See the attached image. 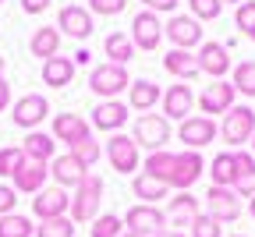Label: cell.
Returning a JSON list of instances; mask_svg holds the SVG:
<instances>
[{
	"label": "cell",
	"instance_id": "obj_1",
	"mask_svg": "<svg viewBox=\"0 0 255 237\" xmlns=\"http://www.w3.org/2000/svg\"><path fill=\"white\" fill-rule=\"evenodd\" d=\"M100 202H103V177L100 174H85V181L71 195V223H92L100 216Z\"/></svg>",
	"mask_w": 255,
	"mask_h": 237
},
{
	"label": "cell",
	"instance_id": "obj_2",
	"mask_svg": "<svg viewBox=\"0 0 255 237\" xmlns=\"http://www.w3.org/2000/svg\"><path fill=\"white\" fill-rule=\"evenodd\" d=\"M255 134V110L252 107H231L220 120V138L231 149H241L245 142H252Z\"/></svg>",
	"mask_w": 255,
	"mask_h": 237
},
{
	"label": "cell",
	"instance_id": "obj_3",
	"mask_svg": "<svg viewBox=\"0 0 255 237\" xmlns=\"http://www.w3.org/2000/svg\"><path fill=\"white\" fill-rule=\"evenodd\" d=\"M89 89L100 99H117V92L131 89V75L121 64H96L89 71Z\"/></svg>",
	"mask_w": 255,
	"mask_h": 237
},
{
	"label": "cell",
	"instance_id": "obj_4",
	"mask_svg": "<svg viewBox=\"0 0 255 237\" xmlns=\"http://www.w3.org/2000/svg\"><path fill=\"white\" fill-rule=\"evenodd\" d=\"M135 145L138 149H149V152H159V149H167L170 142V120L163 114H142L135 120Z\"/></svg>",
	"mask_w": 255,
	"mask_h": 237
},
{
	"label": "cell",
	"instance_id": "obj_5",
	"mask_svg": "<svg viewBox=\"0 0 255 237\" xmlns=\"http://www.w3.org/2000/svg\"><path fill=\"white\" fill-rule=\"evenodd\" d=\"M46 117H50V99H46L43 92H25L21 99H14V103H11V120H14V127L36 131Z\"/></svg>",
	"mask_w": 255,
	"mask_h": 237
},
{
	"label": "cell",
	"instance_id": "obj_6",
	"mask_svg": "<svg viewBox=\"0 0 255 237\" xmlns=\"http://www.w3.org/2000/svg\"><path fill=\"white\" fill-rule=\"evenodd\" d=\"M124 227L128 234H138V237H156V234H163L167 230V213L159 209V206H131L124 213Z\"/></svg>",
	"mask_w": 255,
	"mask_h": 237
},
{
	"label": "cell",
	"instance_id": "obj_7",
	"mask_svg": "<svg viewBox=\"0 0 255 237\" xmlns=\"http://www.w3.org/2000/svg\"><path fill=\"white\" fill-rule=\"evenodd\" d=\"M46 177H50V163H36L21 152L14 174H11V188L14 191H25V195H39L46 188Z\"/></svg>",
	"mask_w": 255,
	"mask_h": 237
},
{
	"label": "cell",
	"instance_id": "obj_8",
	"mask_svg": "<svg viewBox=\"0 0 255 237\" xmlns=\"http://www.w3.org/2000/svg\"><path fill=\"white\" fill-rule=\"evenodd\" d=\"M216 134H220L216 120H213V117H202V114L181 120V127H177V138H181L184 149H191V152H199V149H206L209 142H216Z\"/></svg>",
	"mask_w": 255,
	"mask_h": 237
},
{
	"label": "cell",
	"instance_id": "obj_9",
	"mask_svg": "<svg viewBox=\"0 0 255 237\" xmlns=\"http://www.w3.org/2000/svg\"><path fill=\"white\" fill-rule=\"evenodd\" d=\"M202 170H206V163H202V156H199V152H191V149L174 152V166H170L167 184H170V188H177V191H188L191 184L202 177Z\"/></svg>",
	"mask_w": 255,
	"mask_h": 237
},
{
	"label": "cell",
	"instance_id": "obj_10",
	"mask_svg": "<svg viewBox=\"0 0 255 237\" xmlns=\"http://www.w3.org/2000/svg\"><path fill=\"white\" fill-rule=\"evenodd\" d=\"M163 36L174 43V50H191L202 43V21H195L191 14H170V21L163 25Z\"/></svg>",
	"mask_w": 255,
	"mask_h": 237
},
{
	"label": "cell",
	"instance_id": "obj_11",
	"mask_svg": "<svg viewBox=\"0 0 255 237\" xmlns=\"http://www.w3.org/2000/svg\"><path fill=\"white\" fill-rule=\"evenodd\" d=\"M107 159L117 174H135L138 170V145L131 134H110L107 138Z\"/></svg>",
	"mask_w": 255,
	"mask_h": 237
},
{
	"label": "cell",
	"instance_id": "obj_12",
	"mask_svg": "<svg viewBox=\"0 0 255 237\" xmlns=\"http://www.w3.org/2000/svg\"><path fill=\"white\" fill-rule=\"evenodd\" d=\"M128 117H131V107L121 103V99H100L92 110V127L96 131H110V134H121V127L128 124Z\"/></svg>",
	"mask_w": 255,
	"mask_h": 237
},
{
	"label": "cell",
	"instance_id": "obj_13",
	"mask_svg": "<svg viewBox=\"0 0 255 237\" xmlns=\"http://www.w3.org/2000/svg\"><path fill=\"white\" fill-rule=\"evenodd\" d=\"M131 43H135V50H156L159 43H163V21H159V14H152V11H138L135 14Z\"/></svg>",
	"mask_w": 255,
	"mask_h": 237
},
{
	"label": "cell",
	"instance_id": "obj_14",
	"mask_svg": "<svg viewBox=\"0 0 255 237\" xmlns=\"http://www.w3.org/2000/svg\"><path fill=\"white\" fill-rule=\"evenodd\" d=\"M92 14L89 7H78V4H68V7H60L57 14V32L60 36H71V39H89L92 36Z\"/></svg>",
	"mask_w": 255,
	"mask_h": 237
},
{
	"label": "cell",
	"instance_id": "obj_15",
	"mask_svg": "<svg viewBox=\"0 0 255 237\" xmlns=\"http://www.w3.org/2000/svg\"><path fill=\"white\" fill-rule=\"evenodd\" d=\"M32 213L43 220H57V216H68L71 213V195L64 188H43L36 198H32Z\"/></svg>",
	"mask_w": 255,
	"mask_h": 237
},
{
	"label": "cell",
	"instance_id": "obj_16",
	"mask_svg": "<svg viewBox=\"0 0 255 237\" xmlns=\"http://www.w3.org/2000/svg\"><path fill=\"white\" fill-rule=\"evenodd\" d=\"M206 206H209V216L216 223H234L241 216V202H238L234 188H209L206 191Z\"/></svg>",
	"mask_w": 255,
	"mask_h": 237
},
{
	"label": "cell",
	"instance_id": "obj_17",
	"mask_svg": "<svg viewBox=\"0 0 255 237\" xmlns=\"http://www.w3.org/2000/svg\"><path fill=\"white\" fill-rule=\"evenodd\" d=\"M234 96H238V89L231 85V82H213V85H206L202 89V96H199V107H202V117H213V114H227L231 107H234Z\"/></svg>",
	"mask_w": 255,
	"mask_h": 237
},
{
	"label": "cell",
	"instance_id": "obj_18",
	"mask_svg": "<svg viewBox=\"0 0 255 237\" xmlns=\"http://www.w3.org/2000/svg\"><path fill=\"white\" fill-rule=\"evenodd\" d=\"M92 134V124L82 117V114H57L53 117V142H64V145H75L82 138H89Z\"/></svg>",
	"mask_w": 255,
	"mask_h": 237
},
{
	"label": "cell",
	"instance_id": "obj_19",
	"mask_svg": "<svg viewBox=\"0 0 255 237\" xmlns=\"http://www.w3.org/2000/svg\"><path fill=\"white\" fill-rule=\"evenodd\" d=\"M195 57H199V71L209 75V78H216V82L231 71V50L223 46V43H213L209 39V43H202V50Z\"/></svg>",
	"mask_w": 255,
	"mask_h": 237
},
{
	"label": "cell",
	"instance_id": "obj_20",
	"mask_svg": "<svg viewBox=\"0 0 255 237\" xmlns=\"http://www.w3.org/2000/svg\"><path fill=\"white\" fill-rule=\"evenodd\" d=\"M159 103H163V117L167 120H188L191 107H195V92H191V85H170Z\"/></svg>",
	"mask_w": 255,
	"mask_h": 237
},
{
	"label": "cell",
	"instance_id": "obj_21",
	"mask_svg": "<svg viewBox=\"0 0 255 237\" xmlns=\"http://www.w3.org/2000/svg\"><path fill=\"white\" fill-rule=\"evenodd\" d=\"M85 166L71 156V152H64V156H53V163H50V177L57 181V188H78L82 181H85Z\"/></svg>",
	"mask_w": 255,
	"mask_h": 237
},
{
	"label": "cell",
	"instance_id": "obj_22",
	"mask_svg": "<svg viewBox=\"0 0 255 237\" xmlns=\"http://www.w3.org/2000/svg\"><path fill=\"white\" fill-rule=\"evenodd\" d=\"M159 99H163V89L156 82H149V78H138V82H131V89H128V107L138 110V114H149Z\"/></svg>",
	"mask_w": 255,
	"mask_h": 237
},
{
	"label": "cell",
	"instance_id": "obj_23",
	"mask_svg": "<svg viewBox=\"0 0 255 237\" xmlns=\"http://www.w3.org/2000/svg\"><path fill=\"white\" fill-rule=\"evenodd\" d=\"M21 152L28 159H36V163H53L57 142H53V134H46V131H28L25 142H21Z\"/></svg>",
	"mask_w": 255,
	"mask_h": 237
},
{
	"label": "cell",
	"instance_id": "obj_24",
	"mask_svg": "<svg viewBox=\"0 0 255 237\" xmlns=\"http://www.w3.org/2000/svg\"><path fill=\"white\" fill-rule=\"evenodd\" d=\"M163 67H167L174 78H181V82L199 78V57L191 53V50H170V53L163 57Z\"/></svg>",
	"mask_w": 255,
	"mask_h": 237
},
{
	"label": "cell",
	"instance_id": "obj_25",
	"mask_svg": "<svg viewBox=\"0 0 255 237\" xmlns=\"http://www.w3.org/2000/svg\"><path fill=\"white\" fill-rule=\"evenodd\" d=\"M199 216V198L195 195H188V191H177L170 198V206H167V220L174 227H191V220Z\"/></svg>",
	"mask_w": 255,
	"mask_h": 237
},
{
	"label": "cell",
	"instance_id": "obj_26",
	"mask_svg": "<svg viewBox=\"0 0 255 237\" xmlns=\"http://www.w3.org/2000/svg\"><path fill=\"white\" fill-rule=\"evenodd\" d=\"M71 78H75V60L71 57H50L46 64H43V82L50 85V89H64V85H71Z\"/></svg>",
	"mask_w": 255,
	"mask_h": 237
},
{
	"label": "cell",
	"instance_id": "obj_27",
	"mask_svg": "<svg viewBox=\"0 0 255 237\" xmlns=\"http://www.w3.org/2000/svg\"><path fill=\"white\" fill-rule=\"evenodd\" d=\"M234 170H238V184H234L238 198H241V195L252 198V195H255V156L238 149V152H234Z\"/></svg>",
	"mask_w": 255,
	"mask_h": 237
},
{
	"label": "cell",
	"instance_id": "obj_28",
	"mask_svg": "<svg viewBox=\"0 0 255 237\" xmlns=\"http://www.w3.org/2000/svg\"><path fill=\"white\" fill-rule=\"evenodd\" d=\"M28 50H32V57H39L43 64L50 60V57H57L60 53V32L57 28H36V36L28 39Z\"/></svg>",
	"mask_w": 255,
	"mask_h": 237
},
{
	"label": "cell",
	"instance_id": "obj_29",
	"mask_svg": "<svg viewBox=\"0 0 255 237\" xmlns=\"http://www.w3.org/2000/svg\"><path fill=\"white\" fill-rule=\"evenodd\" d=\"M103 53H107V64H128L135 57V43L131 36H124V32H110V36L103 39Z\"/></svg>",
	"mask_w": 255,
	"mask_h": 237
},
{
	"label": "cell",
	"instance_id": "obj_30",
	"mask_svg": "<svg viewBox=\"0 0 255 237\" xmlns=\"http://www.w3.org/2000/svg\"><path fill=\"white\" fill-rule=\"evenodd\" d=\"M209 181L213 188H234L238 184V170H234V152H220L209 163Z\"/></svg>",
	"mask_w": 255,
	"mask_h": 237
},
{
	"label": "cell",
	"instance_id": "obj_31",
	"mask_svg": "<svg viewBox=\"0 0 255 237\" xmlns=\"http://www.w3.org/2000/svg\"><path fill=\"white\" fill-rule=\"evenodd\" d=\"M131 191H135V198H142V206H156L159 198H167V184L163 181H156V177H149V174H138L135 181H131Z\"/></svg>",
	"mask_w": 255,
	"mask_h": 237
},
{
	"label": "cell",
	"instance_id": "obj_32",
	"mask_svg": "<svg viewBox=\"0 0 255 237\" xmlns=\"http://www.w3.org/2000/svg\"><path fill=\"white\" fill-rule=\"evenodd\" d=\"M36 234V223L21 213H7L0 216V237H32Z\"/></svg>",
	"mask_w": 255,
	"mask_h": 237
},
{
	"label": "cell",
	"instance_id": "obj_33",
	"mask_svg": "<svg viewBox=\"0 0 255 237\" xmlns=\"http://www.w3.org/2000/svg\"><path fill=\"white\" fill-rule=\"evenodd\" d=\"M170 166H174V152L159 149V152H149V159H145V170H142V174H149V177H156V181H163V184H167V177H170ZM167 188H170V184H167Z\"/></svg>",
	"mask_w": 255,
	"mask_h": 237
},
{
	"label": "cell",
	"instance_id": "obj_34",
	"mask_svg": "<svg viewBox=\"0 0 255 237\" xmlns=\"http://www.w3.org/2000/svg\"><path fill=\"white\" fill-rule=\"evenodd\" d=\"M82 166H85V170H89V166H96V163H100V156H103V145L100 142H96L92 138V134H89V138H82V142H75L71 149H68Z\"/></svg>",
	"mask_w": 255,
	"mask_h": 237
},
{
	"label": "cell",
	"instance_id": "obj_35",
	"mask_svg": "<svg viewBox=\"0 0 255 237\" xmlns=\"http://www.w3.org/2000/svg\"><path fill=\"white\" fill-rule=\"evenodd\" d=\"M231 85H234L241 96L255 99V60H241V64L234 67V78H231Z\"/></svg>",
	"mask_w": 255,
	"mask_h": 237
},
{
	"label": "cell",
	"instance_id": "obj_36",
	"mask_svg": "<svg viewBox=\"0 0 255 237\" xmlns=\"http://www.w3.org/2000/svg\"><path fill=\"white\" fill-rule=\"evenodd\" d=\"M124 234V220L107 213V216H96L92 227H89V237H121Z\"/></svg>",
	"mask_w": 255,
	"mask_h": 237
},
{
	"label": "cell",
	"instance_id": "obj_37",
	"mask_svg": "<svg viewBox=\"0 0 255 237\" xmlns=\"http://www.w3.org/2000/svg\"><path fill=\"white\" fill-rule=\"evenodd\" d=\"M36 237H75V223H71V216L43 220V223L36 227Z\"/></svg>",
	"mask_w": 255,
	"mask_h": 237
},
{
	"label": "cell",
	"instance_id": "obj_38",
	"mask_svg": "<svg viewBox=\"0 0 255 237\" xmlns=\"http://www.w3.org/2000/svg\"><path fill=\"white\" fill-rule=\"evenodd\" d=\"M188 7H191V18L195 21H213L223 11V0H188Z\"/></svg>",
	"mask_w": 255,
	"mask_h": 237
},
{
	"label": "cell",
	"instance_id": "obj_39",
	"mask_svg": "<svg viewBox=\"0 0 255 237\" xmlns=\"http://www.w3.org/2000/svg\"><path fill=\"white\" fill-rule=\"evenodd\" d=\"M191 237H223V223H216L209 213L202 216H195V220H191Z\"/></svg>",
	"mask_w": 255,
	"mask_h": 237
},
{
	"label": "cell",
	"instance_id": "obj_40",
	"mask_svg": "<svg viewBox=\"0 0 255 237\" xmlns=\"http://www.w3.org/2000/svg\"><path fill=\"white\" fill-rule=\"evenodd\" d=\"M128 7V0H89V14H103V18H114Z\"/></svg>",
	"mask_w": 255,
	"mask_h": 237
},
{
	"label": "cell",
	"instance_id": "obj_41",
	"mask_svg": "<svg viewBox=\"0 0 255 237\" xmlns=\"http://www.w3.org/2000/svg\"><path fill=\"white\" fill-rule=\"evenodd\" d=\"M18 159H21V149H18V145L0 149V177H11L14 166H18Z\"/></svg>",
	"mask_w": 255,
	"mask_h": 237
},
{
	"label": "cell",
	"instance_id": "obj_42",
	"mask_svg": "<svg viewBox=\"0 0 255 237\" xmlns=\"http://www.w3.org/2000/svg\"><path fill=\"white\" fill-rule=\"evenodd\" d=\"M234 21H238V28L248 36V32L255 28V0H245V4L238 7V14H234Z\"/></svg>",
	"mask_w": 255,
	"mask_h": 237
},
{
	"label": "cell",
	"instance_id": "obj_43",
	"mask_svg": "<svg viewBox=\"0 0 255 237\" xmlns=\"http://www.w3.org/2000/svg\"><path fill=\"white\" fill-rule=\"evenodd\" d=\"M14 206H18V191L11 184H0V216L14 213Z\"/></svg>",
	"mask_w": 255,
	"mask_h": 237
},
{
	"label": "cell",
	"instance_id": "obj_44",
	"mask_svg": "<svg viewBox=\"0 0 255 237\" xmlns=\"http://www.w3.org/2000/svg\"><path fill=\"white\" fill-rule=\"evenodd\" d=\"M142 4H145V11H152V14H159V11H163V14H174V11H177V0H142Z\"/></svg>",
	"mask_w": 255,
	"mask_h": 237
},
{
	"label": "cell",
	"instance_id": "obj_45",
	"mask_svg": "<svg viewBox=\"0 0 255 237\" xmlns=\"http://www.w3.org/2000/svg\"><path fill=\"white\" fill-rule=\"evenodd\" d=\"M21 11L25 14H43V11H50V0H21Z\"/></svg>",
	"mask_w": 255,
	"mask_h": 237
},
{
	"label": "cell",
	"instance_id": "obj_46",
	"mask_svg": "<svg viewBox=\"0 0 255 237\" xmlns=\"http://www.w3.org/2000/svg\"><path fill=\"white\" fill-rule=\"evenodd\" d=\"M11 107V85H7V78L0 75V114H4Z\"/></svg>",
	"mask_w": 255,
	"mask_h": 237
},
{
	"label": "cell",
	"instance_id": "obj_47",
	"mask_svg": "<svg viewBox=\"0 0 255 237\" xmlns=\"http://www.w3.org/2000/svg\"><path fill=\"white\" fill-rule=\"evenodd\" d=\"M89 57H92V53H89V50H78V53H75V57H71V60H75V67H82V64H89Z\"/></svg>",
	"mask_w": 255,
	"mask_h": 237
},
{
	"label": "cell",
	"instance_id": "obj_48",
	"mask_svg": "<svg viewBox=\"0 0 255 237\" xmlns=\"http://www.w3.org/2000/svg\"><path fill=\"white\" fill-rule=\"evenodd\" d=\"M156 237H188V234H181V230H163V234H156Z\"/></svg>",
	"mask_w": 255,
	"mask_h": 237
},
{
	"label": "cell",
	"instance_id": "obj_49",
	"mask_svg": "<svg viewBox=\"0 0 255 237\" xmlns=\"http://www.w3.org/2000/svg\"><path fill=\"white\" fill-rule=\"evenodd\" d=\"M248 213H252V216H255V195H252V198H248Z\"/></svg>",
	"mask_w": 255,
	"mask_h": 237
},
{
	"label": "cell",
	"instance_id": "obj_50",
	"mask_svg": "<svg viewBox=\"0 0 255 237\" xmlns=\"http://www.w3.org/2000/svg\"><path fill=\"white\" fill-rule=\"evenodd\" d=\"M4 67H7V60H4V57H0V75H4Z\"/></svg>",
	"mask_w": 255,
	"mask_h": 237
},
{
	"label": "cell",
	"instance_id": "obj_51",
	"mask_svg": "<svg viewBox=\"0 0 255 237\" xmlns=\"http://www.w3.org/2000/svg\"><path fill=\"white\" fill-rule=\"evenodd\" d=\"M248 39H252V43H255V28H252V32H248Z\"/></svg>",
	"mask_w": 255,
	"mask_h": 237
},
{
	"label": "cell",
	"instance_id": "obj_52",
	"mask_svg": "<svg viewBox=\"0 0 255 237\" xmlns=\"http://www.w3.org/2000/svg\"><path fill=\"white\" fill-rule=\"evenodd\" d=\"M252 156H255V134H252Z\"/></svg>",
	"mask_w": 255,
	"mask_h": 237
},
{
	"label": "cell",
	"instance_id": "obj_53",
	"mask_svg": "<svg viewBox=\"0 0 255 237\" xmlns=\"http://www.w3.org/2000/svg\"><path fill=\"white\" fill-rule=\"evenodd\" d=\"M121 237H138V234H121Z\"/></svg>",
	"mask_w": 255,
	"mask_h": 237
},
{
	"label": "cell",
	"instance_id": "obj_54",
	"mask_svg": "<svg viewBox=\"0 0 255 237\" xmlns=\"http://www.w3.org/2000/svg\"><path fill=\"white\" fill-rule=\"evenodd\" d=\"M231 237H245V234H231Z\"/></svg>",
	"mask_w": 255,
	"mask_h": 237
},
{
	"label": "cell",
	"instance_id": "obj_55",
	"mask_svg": "<svg viewBox=\"0 0 255 237\" xmlns=\"http://www.w3.org/2000/svg\"><path fill=\"white\" fill-rule=\"evenodd\" d=\"M231 4H241V0H231Z\"/></svg>",
	"mask_w": 255,
	"mask_h": 237
},
{
	"label": "cell",
	"instance_id": "obj_56",
	"mask_svg": "<svg viewBox=\"0 0 255 237\" xmlns=\"http://www.w3.org/2000/svg\"><path fill=\"white\" fill-rule=\"evenodd\" d=\"M0 4H4V0H0Z\"/></svg>",
	"mask_w": 255,
	"mask_h": 237
}]
</instances>
